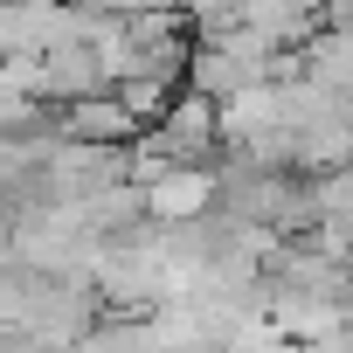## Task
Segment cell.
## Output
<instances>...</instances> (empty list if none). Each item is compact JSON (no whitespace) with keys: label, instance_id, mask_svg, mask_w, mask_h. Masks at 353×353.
I'll list each match as a JSON object with an SVG mask.
<instances>
[{"label":"cell","instance_id":"cell-1","mask_svg":"<svg viewBox=\"0 0 353 353\" xmlns=\"http://www.w3.org/2000/svg\"><path fill=\"white\" fill-rule=\"evenodd\" d=\"M152 222H201L215 208V166H166L139 188Z\"/></svg>","mask_w":353,"mask_h":353},{"label":"cell","instance_id":"cell-2","mask_svg":"<svg viewBox=\"0 0 353 353\" xmlns=\"http://www.w3.org/2000/svg\"><path fill=\"white\" fill-rule=\"evenodd\" d=\"M319 21H325V0H243V28L256 35V42H270V49H305L312 35H319Z\"/></svg>","mask_w":353,"mask_h":353},{"label":"cell","instance_id":"cell-3","mask_svg":"<svg viewBox=\"0 0 353 353\" xmlns=\"http://www.w3.org/2000/svg\"><path fill=\"white\" fill-rule=\"evenodd\" d=\"M63 132L83 139V145H111V139H139L145 125H139L111 90H90V97H70V104H63Z\"/></svg>","mask_w":353,"mask_h":353}]
</instances>
